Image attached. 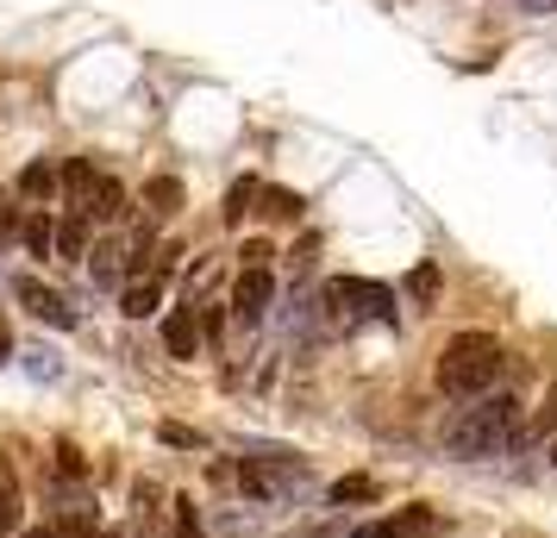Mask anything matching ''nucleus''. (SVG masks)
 Wrapping results in <instances>:
<instances>
[{"label": "nucleus", "instance_id": "10", "mask_svg": "<svg viewBox=\"0 0 557 538\" xmlns=\"http://www.w3.org/2000/svg\"><path fill=\"white\" fill-rule=\"evenodd\" d=\"M82 213H88V220H120V213H126V182L101 176L95 182V195L82 201Z\"/></svg>", "mask_w": 557, "mask_h": 538}, {"label": "nucleus", "instance_id": "3", "mask_svg": "<svg viewBox=\"0 0 557 538\" xmlns=\"http://www.w3.org/2000/svg\"><path fill=\"white\" fill-rule=\"evenodd\" d=\"M432 533H445V513L420 501V508L382 513V520H370V526H357L351 538H432Z\"/></svg>", "mask_w": 557, "mask_h": 538}, {"label": "nucleus", "instance_id": "26", "mask_svg": "<svg viewBox=\"0 0 557 538\" xmlns=\"http://www.w3.org/2000/svg\"><path fill=\"white\" fill-rule=\"evenodd\" d=\"M13 358V333H7V320H0V363Z\"/></svg>", "mask_w": 557, "mask_h": 538}, {"label": "nucleus", "instance_id": "13", "mask_svg": "<svg viewBox=\"0 0 557 538\" xmlns=\"http://www.w3.org/2000/svg\"><path fill=\"white\" fill-rule=\"evenodd\" d=\"M20 533V483H13V463L0 458V538Z\"/></svg>", "mask_w": 557, "mask_h": 538}, {"label": "nucleus", "instance_id": "20", "mask_svg": "<svg viewBox=\"0 0 557 538\" xmlns=\"http://www.w3.org/2000/svg\"><path fill=\"white\" fill-rule=\"evenodd\" d=\"M120 257H126L120 245H101V251H95V283H101V288L120 283Z\"/></svg>", "mask_w": 557, "mask_h": 538}, {"label": "nucleus", "instance_id": "15", "mask_svg": "<svg viewBox=\"0 0 557 538\" xmlns=\"http://www.w3.org/2000/svg\"><path fill=\"white\" fill-rule=\"evenodd\" d=\"M407 295H413L420 308H432V301H438V263H413V270H407Z\"/></svg>", "mask_w": 557, "mask_h": 538}, {"label": "nucleus", "instance_id": "12", "mask_svg": "<svg viewBox=\"0 0 557 538\" xmlns=\"http://www.w3.org/2000/svg\"><path fill=\"white\" fill-rule=\"evenodd\" d=\"M57 188H63V170H57V163H26V170H20V195H26V201H51Z\"/></svg>", "mask_w": 557, "mask_h": 538}, {"label": "nucleus", "instance_id": "19", "mask_svg": "<svg viewBox=\"0 0 557 538\" xmlns=\"http://www.w3.org/2000/svg\"><path fill=\"white\" fill-rule=\"evenodd\" d=\"M301 195H288V188H263V213L270 220H301Z\"/></svg>", "mask_w": 557, "mask_h": 538}, {"label": "nucleus", "instance_id": "6", "mask_svg": "<svg viewBox=\"0 0 557 538\" xmlns=\"http://www.w3.org/2000/svg\"><path fill=\"white\" fill-rule=\"evenodd\" d=\"M232 313L257 326L263 313H270V270H238V283H232Z\"/></svg>", "mask_w": 557, "mask_h": 538}, {"label": "nucleus", "instance_id": "24", "mask_svg": "<svg viewBox=\"0 0 557 538\" xmlns=\"http://www.w3.org/2000/svg\"><path fill=\"white\" fill-rule=\"evenodd\" d=\"M270 245H263V238H251V245H245V251H238V270H270Z\"/></svg>", "mask_w": 557, "mask_h": 538}, {"label": "nucleus", "instance_id": "11", "mask_svg": "<svg viewBox=\"0 0 557 538\" xmlns=\"http://www.w3.org/2000/svg\"><path fill=\"white\" fill-rule=\"evenodd\" d=\"M157 301H163V276H138V283H126V295H120V313H126V320H145V313H157Z\"/></svg>", "mask_w": 557, "mask_h": 538}, {"label": "nucleus", "instance_id": "9", "mask_svg": "<svg viewBox=\"0 0 557 538\" xmlns=\"http://www.w3.org/2000/svg\"><path fill=\"white\" fill-rule=\"evenodd\" d=\"M145 213H151V220H176L182 213V182L176 176H151L145 182Z\"/></svg>", "mask_w": 557, "mask_h": 538}, {"label": "nucleus", "instance_id": "14", "mask_svg": "<svg viewBox=\"0 0 557 538\" xmlns=\"http://www.w3.org/2000/svg\"><path fill=\"white\" fill-rule=\"evenodd\" d=\"M95 163H88V157H70V163H63V188H70V207H82L88 201V195H95Z\"/></svg>", "mask_w": 557, "mask_h": 538}, {"label": "nucleus", "instance_id": "21", "mask_svg": "<svg viewBox=\"0 0 557 538\" xmlns=\"http://www.w3.org/2000/svg\"><path fill=\"white\" fill-rule=\"evenodd\" d=\"M157 438H163V445H176V451H201V433H195V426H176V420H163Z\"/></svg>", "mask_w": 557, "mask_h": 538}, {"label": "nucleus", "instance_id": "22", "mask_svg": "<svg viewBox=\"0 0 557 538\" xmlns=\"http://www.w3.org/2000/svg\"><path fill=\"white\" fill-rule=\"evenodd\" d=\"M176 538H207L201 533V513H195V501H188V495L176 501Z\"/></svg>", "mask_w": 557, "mask_h": 538}, {"label": "nucleus", "instance_id": "17", "mask_svg": "<svg viewBox=\"0 0 557 538\" xmlns=\"http://www.w3.org/2000/svg\"><path fill=\"white\" fill-rule=\"evenodd\" d=\"M26 245H32V257H51L57 251V220H51V213H32V220H26Z\"/></svg>", "mask_w": 557, "mask_h": 538}, {"label": "nucleus", "instance_id": "5", "mask_svg": "<svg viewBox=\"0 0 557 538\" xmlns=\"http://www.w3.org/2000/svg\"><path fill=\"white\" fill-rule=\"evenodd\" d=\"M13 295H20V308H26V313H38V320H51V326H63V333L76 326V313L63 308V295H57V288H45L38 276H20V283H13Z\"/></svg>", "mask_w": 557, "mask_h": 538}, {"label": "nucleus", "instance_id": "23", "mask_svg": "<svg viewBox=\"0 0 557 538\" xmlns=\"http://www.w3.org/2000/svg\"><path fill=\"white\" fill-rule=\"evenodd\" d=\"M532 433H539V438H545V433H557V383L545 388V408L532 413Z\"/></svg>", "mask_w": 557, "mask_h": 538}, {"label": "nucleus", "instance_id": "1", "mask_svg": "<svg viewBox=\"0 0 557 538\" xmlns=\"http://www.w3.org/2000/svg\"><path fill=\"white\" fill-rule=\"evenodd\" d=\"M507 370V351L495 333H457L445 351H438V395H451V401H482V395H495Z\"/></svg>", "mask_w": 557, "mask_h": 538}, {"label": "nucleus", "instance_id": "16", "mask_svg": "<svg viewBox=\"0 0 557 538\" xmlns=\"http://www.w3.org/2000/svg\"><path fill=\"white\" fill-rule=\"evenodd\" d=\"M257 201H263V182H251V176H245V182H232V195H226V220L238 226V220H245V213H251Z\"/></svg>", "mask_w": 557, "mask_h": 538}, {"label": "nucleus", "instance_id": "8", "mask_svg": "<svg viewBox=\"0 0 557 538\" xmlns=\"http://www.w3.org/2000/svg\"><path fill=\"white\" fill-rule=\"evenodd\" d=\"M57 257L63 263H82L88 257V213L82 207H70V220H57Z\"/></svg>", "mask_w": 557, "mask_h": 538}, {"label": "nucleus", "instance_id": "25", "mask_svg": "<svg viewBox=\"0 0 557 538\" xmlns=\"http://www.w3.org/2000/svg\"><path fill=\"white\" fill-rule=\"evenodd\" d=\"M13 232H20V213H13V207H0V245H7Z\"/></svg>", "mask_w": 557, "mask_h": 538}, {"label": "nucleus", "instance_id": "7", "mask_svg": "<svg viewBox=\"0 0 557 538\" xmlns=\"http://www.w3.org/2000/svg\"><path fill=\"white\" fill-rule=\"evenodd\" d=\"M201 320H195V308H176L170 313V320H163V351H170V358H195V351H201Z\"/></svg>", "mask_w": 557, "mask_h": 538}, {"label": "nucleus", "instance_id": "2", "mask_svg": "<svg viewBox=\"0 0 557 538\" xmlns=\"http://www.w3.org/2000/svg\"><path fill=\"white\" fill-rule=\"evenodd\" d=\"M513 426H520V401L513 395H482L476 408H463L445 426V451L451 458H495V451H507L513 445Z\"/></svg>", "mask_w": 557, "mask_h": 538}, {"label": "nucleus", "instance_id": "4", "mask_svg": "<svg viewBox=\"0 0 557 538\" xmlns=\"http://www.w3.org/2000/svg\"><path fill=\"white\" fill-rule=\"evenodd\" d=\"M326 301L332 308H351V313H370V320H395V295H388L382 283L338 276V283H326Z\"/></svg>", "mask_w": 557, "mask_h": 538}, {"label": "nucleus", "instance_id": "18", "mask_svg": "<svg viewBox=\"0 0 557 538\" xmlns=\"http://www.w3.org/2000/svg\"><path fill=\"white\" fill-rule=\"evenodd\" d=\"M382 488L370 476H345V483H332V508H345V501H376Z\"/></svg>", "mask_w": 557, "mask_h": 538}]
</instances>
